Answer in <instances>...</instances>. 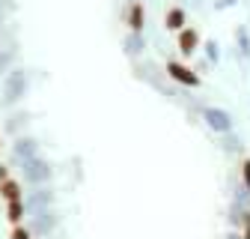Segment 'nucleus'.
I'll list each match as a JSON object with an SVG mask.
<instances>
[{
  "mask_svg": "<svg viewBox=\"0 0 250 239\" xmlns=\"http://www.w3.org/2000/svg\"><path fill=\"white\" fill-rule=\"evenodd\" d=\"M9 239H33V233L27 230V224H18V227H12V233H9Z\"/></svg>",
  "mask_w": 250,
  "mask_h": 239,
  "instance_id": "9b49d317",
  "label": "nucleus"
},
{
  "mask_svg": "<svg viewBox=\"0 0 250 239\" xmlns=\"http://www.w3.org/2000/svg\"><path fill=\"white\" fill-rule=\"evenodd\" d=\"M164 24H167V30H185V12L182 9H170L164 15Z\"/></svg>",
  "mask_w": 250,
  "mask_h": 239,
  "instance_id": "0eeeda50",
  "label": "nucleus"
},
{
  "mask_svg": "<svg viewBox=\"0 0 250 239\" xmlns=\"http://www.w3.org/2000/svg\"><path fill=\"white\" fill-rule=\"evenodd\" d=\"M227 239H241V233H238V230H232V233H229Z\"/></svg>",
  "mask_w": 250,
  "mask_h": 239,
  "instance_id": "4468645a",
  "label": "nucleus"
},
{
  "mask_svg": "<svg viewBox=\"0 0 250 239\" xmlns=\"http://www.w3.org/2000/svg\"><path fill=\"white\" fill-rule=\"evenodd\" d=\"M143 21H146L143 3H131V9H128V27L134 30V33H140V30H143Z\"/></svg>",
  "mask_w": 250,
  "mask_h": 239,
  "instance_id": "423d86ee",
  "label": "nucleus"
},
{
  "mask_svg": "<svg viewBox=\"0 0 250 239\" xmlns=\"http://www.w3.org/2000/svg\"><path fill=\"white\" fill-rule=\"evenodd\" d=\"M24 215H27L24 200H12V203H6V218H9V224H12V227L24 224Z\"/></svg>",
  "mask_w": 250,
  "mask_h": 239,
  "instance_id": "39448f33",
  "label": "nucleus"
},
{
  "mask_svg": "<svg viewBox=\"0 0 250 239\" xmlns=\"http://www.w3.org/2000/svg\"><path fill=\"white\" fill-rule=\"evenodd\" d=\"M54 227H57V215L54 213H33V218H30V224H27V230L33 233V236H39V239H48L51 233H54Z\"/></svg>",
  "mask_w": 250,
  "mask_h": 239,
  "instance_id": "f257e3e1",
  "label": "nucleus"
},
{
  "mask_svg": "<svg viewBox=\"0 0 250 239\" xmlns=\"http://www.w3.org/2000/svg\"><path fill=\"white\" fill-rule=\"evenodd\" d=\"M241 186H244V191L250 194V159L241 165Z\"/></svg>",
  "mask_w": 250,
  "mask_h": 239,
  "instance_id": "f8f14e48",
  "label": "nucleus"
},
{
  "mask_svg": "<svg viewBox=\"0 0 250 239\" xmlns=\"http://www.w3.org/2000/svg\"><path fill=\"white\" fill-rule=\"evenodd\" d=\"M197 48H200V36H197V30H191V27L179 30V51H182L185 57H191Z\"/></svg>",
  "mask_w": 250,
  "mask_h": 239,
  "instance_id": "7ed1b4c3",
  "label": "nucleus"
},
{
  "mask_svg": "<svg viewBox=\"0 0 250 239\" xmlns=\"http://www.w3.org/2000/svg\"><path fill=\"white\" fill-rule=\"evenodd\" d=\"M3 179H9V170H6L3 165H0V183H3Z\"/></svg>",
  "mask_w": 250,
  "mask_h": 239,
  "instance_id": "ddd939ff",
  "label": "nucleus"
},
{
  "mask_svg": "<svg viewBox=\"0 0 250 239\" xmlns=\"http://www.w3.org/2000/svg\"><path fill=\"white\" fill-rule=\"evenodd\" d=\"M48 173H51V170H48L45 165H39V162H33V165H27V167H24V176H27V179H33V183L45 179Z\"/></svg>",
  "mask_w": 250,
  "mask_h": 239,
  "instance_id": "6e6552de",
  "label": "nucleus"
},
{
  "mask_svg": "<svg viewBox=\"0 0 250 239\" xmlns=\"http://www.w3.org/2000/svg\"><path fill=\"white\" fill-rule=\"evenodd\" d=\"M238 233H241V239H250V209H244L241 224H238Z\"/></svg>",
  "mask_w": 250,
  "mask_h": 239,
  "instance_id": "9d476101",
  "label": "nucleus"
},
{
  "mask_svg": "<svg viewBox=\"0 0 250 239\" xmlns=\"http://www.w3.org/2000/svg\"><path fill=\"white\" fill-rule=\"evenodd\" d=\"M167 75H170L173 81L185 84V87H200V78H197V72H191L188 66L176 63V60H170V63H167Z\"/></svg>",
  "mask_w": 250,
  "mask_h": 239,
  "instance_id": "f03ea898",
  "label": "nucleus"
},
{
  "mask_svg": "<svg viewBox=\"0 0 250 239\" xmlns=\"http://www.w3.org/2000/svg\"><path fill=\"white\" fill-rule=\"evenodd\" d=\"M0 149H3V138H0Z\"/></svg>",
  "mask_w": 250,
  "mask_h": 239,
  "instance_id": "2eb2a0df",
  "label": "nucleus"
},
{
  "mask_svg": "<svg viewBox=\"0 0 250 239\" xmlns=\"http://www.w3.org/2000/svg\"><path fill=\"white\" fill-rule=\"evenodd\" d=\"M208 123L214 129H229V117L224 111H208Z\"/></svg>",
  "mask_w": 250,
  "mask_h": 239,
  "instance_id": "1a4fd4ad",
  "label": "nucleus"
},
{
  "mask_svg": "<svg viewBox=\"0 0 250 239\" xmlns=\"http://www.w3.org/2000/svg\"><path fill=\"white\" fill-rule=\"evenodd\" d=\"M0 200H6V203H12V200H24V191H21V183L18 179H3L0 183Z\"/></svg>",
  "mask_w": 250,
  "mask_h": 239,
  "instance_id": "20e7f679",
  "label": "nucleus"
}]
</instances>
